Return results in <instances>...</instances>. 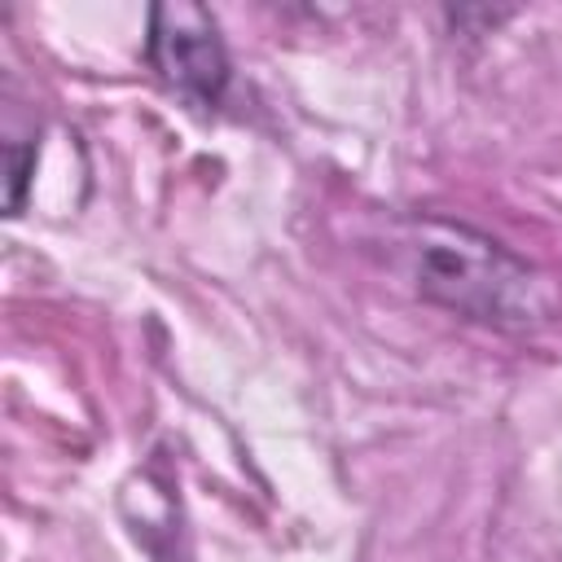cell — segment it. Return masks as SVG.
Returning a JSON list of instances; mask_svg holds the SVG:
<instances>
[{
    "label": "cell",
    "instance_id": "cell-1",
    "mask_svg": "<svg viewBox=\"0 0 562 562\" xmlns=\"http://www.w3.org/2000/svg\"><path fill=\"white\" fill-rule=\"evenodd\" d=\"M413 281L422 299L496 329H531L553 316L549 281L527 259L465 224H417Z\"/></svg>",
    "mask_w": 562,
    "mask_h": 562
},
{
    "label": "cell",
    "instance_id": "cell-2",
    "mask_svg": "<svg viewBox=\"0 0 562 562\" xmlns=\"http://www.w3.org/2000/svg\"><path fill=\"white\" fill-rule=\"evenodd\" d=\"M145 57L158 70L167 88H176L184 101L215 110L228 92V48L220 40L215 18L202 4H154L149 9V35Z\"/></svg>",
    "mask_w": 562,
    "mask_h": 562
},
{
    "label": "cell",
    "instance_id": "cell-3",
    "mask_svg": "<svg viewBox=\"0 0 562 562\" xmlns=\"http://www.w3.org/2000/svg\"><path fill=\"white\" fill-rule=\"evenodd\" d=\"M35 171V140L31 145H9V215L22 211V198H26V180Z\"/></svg>",
    "mask_w": 562,
    "mask_h": 562
}]
</instances>
